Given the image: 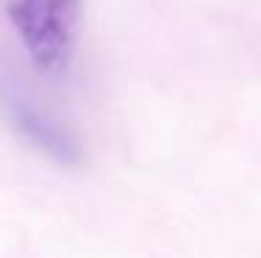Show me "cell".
I'll return each instance as SVG.
<instances>
[{
  "label": "cell",
  "instance_id": "obj_2",
  "mask_svg": "<svg viewBox=\"0 0 261 258\" xmlns=\"http://www.w3.org/2000/svg\"><path fill=\"white\" fill-rule=\"evenodd\" d=\"M11 114H14V122L22 133L31 139L34 145H39L45 153H50L53 158L64 164L78 161V145L72 142V136L59 128L53 120H47L45 114H39L36 108L25 106V103H14L11 106Z\"/></svg>",
  "mask_w": 261,
  "mask_h": 258
},
{
  "label": "cell",
  "instance_id": "obj_1",
  "mask_svg": "<svg viewBox=\"0 0 261 258\" xmlns=\"http://www.w3.org/2000/svg\"><path fill=\"white\" fill-rule=\"evenodd\" d=\"M9 14L39 70L67 67L81 34L84 0H11Z\"/></svg>",
  "mask_w": 261,
  "mask_h": 258
}]
</instances>
